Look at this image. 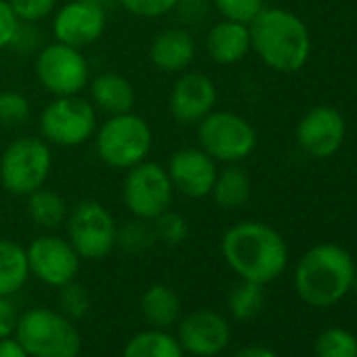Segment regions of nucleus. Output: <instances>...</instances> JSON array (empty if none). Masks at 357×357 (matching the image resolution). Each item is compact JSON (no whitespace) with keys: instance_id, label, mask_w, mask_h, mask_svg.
Masks as SVG:
<instances>
[{"instance_id":"obj_1","label":"nucleus","mask_w":357,"mask_h":357,"mask_svg":"<svg viewBox=\"0 0 357 357\" xmlns=\"http://www.w3.org/2000/svg\"><path fill=\"white\" fill-rule=\"evenodd\" d=\"M225 263L255 284H269L288 265V246L278 229L261 221H242L229 227L221 240Z\"/></svg>"},{"instance_id":"obj_2","label":"nucleus","mask_w":357,"mask_h":357,"mask_svg":"<svg viewBox=\"0 0 357 357\" xmlns=\"http://www.w3.org/2000/svg\"><path fill=\"white\" fill-rule=\"evenodd\" d=\"M250 51L280 72L294 74L305 68L311 55V36L307 26L286 9H263L250 24Z\"/></svg>"},{"instance_id":"obj_3","label":"nucleus","mask_w":357,"mask_h":357,"mask_svg":"<svg viewBox=\"0 0 357 357\" xmlns=\"http://www.w3.org/2000/svg\"><path fill=\"white\" fill-rule=\"evenodd\" d=\"M355 263L338 244H317L307 250L294 271V288L311 307H330L353 288Z\"/></svg>"},{"instance_id":"obj_4","label":"nucleus","mask_w":357,"mask_h":357,"mask_svg":"<svg viewBox=\"0 0 357 357\" xmlns=\"http://www.w3.org/2000/svg\"><path fill=\"white\" fill-rule=\"evenodd\" d=\"M151 145V126L143 116L132 112L109 116L95 130V149L99 160L116 170H128L147 160Z\"/></svg>"},{"instance_id":"obj_5","label":"nucleus","mask_w":357,"mask_h":357,"mask_svg":"<svg viewBox=\"0 0 357 357\" xmlns=\"http://www.w3.org/2000/svg\"><path fill=\"white\" fill-rule=\"evenodd\" d=\"M15 338L30 357H78L82 344L72 319L47 307L26 311L17 321Z\"/></svg>"},{"instance_id":"obj_6","label":"nucleus","mask_w":357,"mask_h":357,"mask_svg":"<svg viewBox=\"0 0 357 357\" xmlns=\"http://www.w3.org/2000/svg\"><path fill=\"white\" fill-rule=\"evenodd\" d=\"M53 168L51 145L40 137H17L0 155V188L28 198L40 190Z\"/></svg>"},{"instance_id":"obj_7","label":"nucleus","mask_w":357,"mask_h":357,"mask_svg":"<svg viewBox=\"0 0 357 357\" xmlns=\"http://www.w3.org/2000/svg\"><path fill=\"white\" fill-rule=\"evenodd\" d=\"M198 147L215 162L238 164L257 147L255 126L236 112L213 109L198 124Z\"/></svg>"},{"instance_id":"obj_8","label":"nucleus","mask_w":357,"mask_h":357,"mask_svg":"<svg viewBox=\"0 0 357 357\" xmlns=\"http://www.w3.org/2000/svg\"><path fill=\"white\" fill-rule=\"evenodd\" d=\"M40 135L49 145L78 147L95 137L97 109L91 101L72 95L55 97L40 112Z\"/></svg>"},{"instance_id":"obj_9","label":"nucleus","mask_w":357,"mask_h":357,"mask_svg":"<svg viewBox=\"0 0 357 357\" xmlns=\"http://www.w3.org/2000/svg\"><path fill=\"white\" fill-rule=\"evenodd\" d=\"M174 188L170 183L166 166L143 160L126 170L122 183V200L126 211L135 219L153 221L170 208Z\"/></svg>"},{"instance_id":"obj_10","label":"nucleus","mask_w":357,"mask_h":357,"mask_svg":"<svg viewBox=\"0 0 357 357\" xmlns=\"http://www.w3.org/2000/svg\"><path fill=\"white\" fill-rule=\"evenodd\" d=\"M68 242L80 259L99 261L116 248L118 225L112 213L97 200L78 202L66 219Z\"/></svg>"},{"instance_id":"obj_11","label":"nucleus","mask_w":357,"mask_h":357,"mask_svg":"<svg viewBox=\"0 0 357 357\" xmlns=\"http://www.w3.org/2000/svg\"><path fill=\"white\" fill-rule=\"evenodd\" d=\"M36 78L53 97L80 95L91 82V68L80 49L51 43L36 55Z\"/></svg>"},{"instance_id":"obj_12","label":"nucleus","mask_w":357,"mask_h":357,"mask_svg":"<svg viewBox=\"0 0 357 357\" xmlns=\"http://www.w3.org/2000/svg\"><path fill=\"white\" fill-rule=\"evenodd\" d=\"M26 255L30 273L51 288H61L74 282L80 271V257L68 238L51 234L38 236L26 248Z\"/></svg>"},{"instance_id":"obj_13","label":"nucleus","mask_w":357,"mask_h":357,"mask_svg":"<svg viewBox=\"0 0 357 357\" xmlns=\"http://www.w3.org/2000/svg\"><path fill=\"white\" fill-rule=\"evenodd\" d=\"M107 26L105 9L89 0H72L59 7L53 15V36L74 49H86L95 45Z\"/></svg>"},{"instance_id":"obj_14","label":"nucleus","mask_w":357,"mask_h":357,"mask_svg":"<svg viewBox=\"0 0 357 357\" xmlns=\"http://www.w3.org/2000/svg\"><path fill=\"white\" fill-rule=\"evenodd\" d=\"M219 93L211 76L202 72H181L168 95V112L178 124H198L217 105Z\"/></svg>"},{"instance_id":"obj_15","label":"nucleus","mask_w":357,"mask_h":357,"mask_svg":"<svg viewBox=\"0 0 357 357\" xmlns=\"http://www.w3.org/2000/svg\"><path fill=\"white\" fill-rule=\"evenodd\" d=\"M170 183L174 192L183 194L192 200H200L211 196L215 178H217V162L200 147H178L166 166Z\"/></svg>"},{"instance_id":"obj_16","label":"nucleus","mask_w":357,"mask_h":357,"mask_svg":"<svg viewBox=\"0 0 357 357\" xmlns=\"http://www.w3.org/2000/svg\"><path fill=\"white\" fill-rule=\"evenodd\" d=\"M344 132L347 126L340 112L328 105H317L301 118L296 126V141L307 155L324 160L340 149Z\"/></svg>"},{"instance_id":"obj_17","label":"nucleus","mask_w":357,"mask_h":357,"mask_svg":"<svg viewBox=\"0 0 357 357\" xmlns=\"http://www.w3.org/2000/svg\"><path fill=\"white\" fill-rule=\"evenodd\" d=\"M178 344L196 357L219 355L231 340L227 319L213 309H198L178 324Z\"/></svg>"},{"instance_id":"obj_18","label":"nucleus","mask_w":357,"mask_h":357,"mask_svg":"<svg viewBox=\"0 0 357 357\" xmlns=\"http://www.w3.org/2000/svg\"><path fill=\"white\" fill-rule=\"evenodd\" d=\"M196 59V38L188 28H166L149 45V61L164 74H181Z\"/></svg>"},{"instance_id":"obj_19","label":"nucleus","mask_w":357,"mask_h":357,"mask_svg":"<svg viewBox=\"0 0 357 357\" xmlns=\"http://www.w3.org/2000/svg\"><path fill=\"white\" fill-rule=\"evenodd\" d=\"M204 47L215 63L219 66L238 63L250 53V30L246 24L221 20L206 32Z\"/></svg>"},{"instance_id":"obj_20","label":"nucleus","mask_w":357,"mask_h":357,"mask_svg":"<svg viewBox=\"0 0 357 357\" xmlns=\"http://www.w3.org/2000/svg\"><path fill=\"white\" fill-rule=\"evenodd\" d=\"M89 93H91V103L95 105V109H101L107 116L132 112L135 101H137L135 86L130 84V80L116 72L97 74L89 82Z\"/></svg>"},{"instance_id":"obj_21","label":"nucleus","mask_w":357,"mask_h":357,"mask_svg":"<svg viewBox=\"0 0 357 357\" xmlns=\"http://www.w3.org/2000/svg\"><path fill=\"white\" fill-rule=\"evenodd\" d=\"M252 194V183L248 172L238 166V164H227L223 170L217 172L215 185H213V200L217 206L225 211H236L242 208Z\"/></svg>"},{"instance_id":"obj_22","label":"nucleus","mask_w":357,"mask_h":357,"mask_svg":"<svg viewBox=\"0 0 357 357\" xmlns=\"http://www.w3.org/2000/svg\"><path fill=\"white\" fill-rule=\"evenodd\" d=\"M141 313L149 326L158 330L168 328L181 315V298L170 286L153 284L141 296Z\"/></svg>"},{"instance_id":"obj_23","label":"nucleus","mask_w":357,"mask_h":357,"mask_svg":"<svg viewBox=\"0 0 357 357\" xmlns=\"http://www.w3.org/2000/svg\"><path fill=\"white\" fill-rule=\"evenodd\" d=\"M26 248L13 240H0V296H11L28 282Z\"/></svg>"},{"instance_id":"obj_24","label":"nucleus","mask_w":357,"mask_h":357,"mask_svg":"<svg viewBox=\"0 0 357 357\" xmlns=\"http://www.w3.org/2000/svg\"><path fill=\"white\" fill-rule=\"evenodd\" d=\"M122 357H185V351L168 332L145 330L126 342Z\"/></svg>"},{"instance_id":"obj_25","label":"nucleus","mask_w":357,"mask_h":357,"mask_svg":"<svg viewBox=\"0 0 357 357\" xmlns=\"http://www.w3.org/2000/svg\"><path fill=\"white\" fill-rule=\"evenodd\" d=\"M68 204L66 200L49 188H40L28 196V215L30 219L45 227V229H57L68 219Z\"/></svg>"},{"instance_id":"obj_26","label":"nucleus","mask_w":357,"mask_h":357,"mask_svg":"<svg viewBox=\"0 0 357 357\" xmlns=\"http://www.w3.org/2000/svg\"><path fill=\"white\" fill-rule=\"evenodd\" d=\"M227 307H229V313L240 319V321H248V319H255L263 307H265V292H263V286L261 284H255V282H248V280H242L231 292H229V298H227Z\"/></svg>"},{"instance_id":"obj_27","label":"nucleus","mask_w":357,"mask_h":357,"mask_svg":"<svg viewBox=\"0 0 357 357\" xmlns=\"http://www.w3.org/2000/svg\"><path fill=\"white\" fill-rule=\"evenodd\" d=\"M315 357H357V336L344 328H326L313 344Z\"/></svg>"},{"instance_id":"obj_28","label":"nucleus","mask_w":357,"mask_h":357,"mask_svg":"<svg viewBox=\"0 0 357 357\" xmlns=\"http://www.w3.org/2000/svg\"><path fill=\"white\" fill-rule=\"evenodd\" d=\"M155 242H158V238H155V231H153L151 221H143V219H135L132 217V221H128L122 227H118L116 246H120L124 252L143 255Z\"/></svg>"},{"instance_id":"obj_29","label":"nucleus","mask_w":357,"mask_h":357,"mask_svg":"<svg viewBox=\"0 0 357 357\" xmlns=\"http://www.w3.org/2000/svg\"><path fill=\"white\" fill-rule=\"evenodd\" d=\"M151 225H153L158 242H164L166 246L183 244L190 236V225H188L185 217L170 211V208L166 213H162L160 217H155L151 221Z\"/></svg>"},{"instance_id":"obj_30","label":"nucleus","mask_w":357,"mask_h":357,"mask_svg":"<svg viewBox=\"0 0 357 357\" xmlns=\"http://www.w3.org/2000/svg\"><path fill=\"white\" fill-rule=\"evenodd\" d=\"M30 99L17 91H0V126H22L30 120Z\"/></svg>"},{"instance_id":"obj_31","label":"nucleus","mask_w":357,"mask_h":357,"mask_svg":"<svg viewBox=\"0 0 357 357\" xmlns=\"http://www.w3.org/2000/svg\"><path fill=\"white\" fill-rule=\"evenodd\" d=\"M213 7L221 13L223 20L250 24L263 9V0H211Z\"/></svg>"},{"instance_id":"obj_32","label":"nucleus","mask_w":357,"mask_h":357,"mask_svg":"<svg viewBox=\"0 0 357 357\" xmlns=\"http://www.w3.org/2000/svg\"><path fill=\"white\" fill-rule=\"evenodd\" d=\"M59 305H61V313L66 317L80 319L89 313L91 298H89V292L74 280L59 288Z\"/></svg>"},{"instance_id":"obj_33","label":"nucleus","mask_w":357,"mask_h":357,"mask_svg":"<svg viewBox=\"0 0 357 357\" xmlns=\"http://www.w3.org/2000/svg\"><path fill=\"white\" fill-rule=\"evenodd\" d=\"M22 24H38L53 15L57 0H7Z\"/></svg>"},{"instance_id":"obj_34","label":"nucleus","mask_w":357,"mask_h":357,"mask_svg":"<svg viewBox=\"0 0 357 357\" xmlns=\"http://www.w3.org/2000/svg\"><path fill=\"white\" fill-rule=\"evenodd\" d=\"M118 3L135 17L153 20L174 11L178 0H118Z\"/></svg>"},{"instance_id":"obj_35","label":"nucleus","mask_w":357,"mask_h":357,"mask_svg":"<svg viewBox=\"0 0 357 357\" xmlns=\"http://www.w3.org/2000/svg\"><path fill=\"white\" fill-rule=\"evenodd\" d=\"M20 26H22V22L13 13L11 5L7 3V0H0V51L9 49L13 45Z\"/></svg>"},{"instance_id":"obj_36","label":"nucleus","mask_w":357,"mask_h":357,"mask_svg":"<svg viewBox=\"0 0 357 357\" xmlns=\"http://www.w3.org/2000/svg\"><path fill=\"white\" fill-rule=\"evenodd\" d=\"M211 5V0H178L174 11L178 13L183 24H198L200 20L206 17Z\"/></svg>"},{"instance_id":"obj_37","label":"nucleus","mask_w":357,"mask_h":357,"mask_svg":"<svg viewBox=\"0 0 357 357\" xmlns=\"http://www.w3.org/2000/svg\"><path fill=\"white\" fill-rule=\"evenodd\" d=\"M20 315L15 305L9 301V296H0V338H7L15 334Z\"/></svg>"},{"instance_id":"obj_38","label":"nucleus","mask_w":357,"mask_h":357,"mask_svg":"<svg viewBox=\"0 0 357 357\" xmlns=\"http://www.w3.org/2000/svg\"><path fill=\"white\" fill-rule=\"evenodd\" d=\"M0 357H30L28 351L20 344L17 338H0Z\"/></svg>"},{"instance_id":"obj_39","label":"nucleus","mask_w":357,"mask_h":357,"mask_svg":"<svg viewBox=\"0 0 357 357\" xmlns=\"http://www.w3.org/2000/svg\"><path fill=\"white\" fill-rule=\"evenodd\" d=\"M234 357H278L269 347H263V344H250V347H244L240 349Z\"/></svg>"},{"instance_id":"obj_40","label":"nucleus","mask_w":357,"mask_h":357,"mask_svg":"<svg viewBox=\"0 0 357 357\" xmlns=\"http://www.w3.org/2000/svg\"><path fill=\"white\" fill-rule=\"evenodd\" d=\"M89 3H93V5H99V7H103V9H107L109 5H114V3H118V0H89Z\"/></svg>"},{"instance_id":"obj_41","label":"nucleus","mask_w":357,"mask_h":357,"mask_svg":"<svg viewBox=\"0 0 357 357\" xmlns=\"http://www.w3.org/2000/svg\"><path fill=\"white\" fill-rule=\"evenodd\" d=\"M353 286H357V278H355V280H353Z\"/></svg>"}]
</instances>
